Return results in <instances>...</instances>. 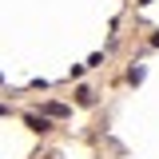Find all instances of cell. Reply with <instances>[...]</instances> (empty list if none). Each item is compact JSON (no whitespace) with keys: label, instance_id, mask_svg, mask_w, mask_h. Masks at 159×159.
<instances>
[{"label":"cell","instance_id":"3","mask_svg":"<svg viewBox=\"0 0 159 159\" xmlns=\"http://www.w3.org/2000/svg\"><path fill=\"white\" fill-rule=\"evenodd\" d=\"M76 99H80V103H92L96 96H92V88H80V92H76Z\"/></svg>","mask_w":159,"mask_h":159},{"label":"cell","instance_id":"1","mask_svg":"<svg viewBox=\"0 0 159 159\" xmlns=\"http://www.w3.org/2000/svg\"><path fill=\"white\" fill-rule=\"evenodd\" d=\"M44 111H48V116H56V119H64V116H68V107H64V103H48Z\"/></svg>","mask_w":159,"mask_h":159},{"label":"cell","instance_id":"4","mask_svg":"<svg viewBox=\"0 0 159 159\" xmlns=\"http://www.w3.org/2000/svg\"><path fill=\"white\" fill-rule=\"evenodd\" d=\"M151 44H155V48H159V32H155V36H151Z\"/></svg>","mask_w":159,"mask_h":159},{"label":"cell","instance_id":"5","mask_svg":"<svg viewBox=\"0 0 159 159\" xmlns=\"http://www.w3.org/2000/svg\"><path fill=\"white\" fill-rule=\"evenodd\" d=\"M0 116H4V107H0Z\"/></svg>","mask_w":159,"mask_h":159},{"label":"cell","instance_id":"2","mask_svg":"<svg viewBox=\"0 0 159 159\" xmlns=\"http://www.w3.org/2000/svg\"><path fill=\"white\" fill-rule=\"evenodd\" d=\"M28 127H36V131H48V119H44V116H28Z\"/></svg>","mask_w":159,"mask_h":159}]
</instances>
